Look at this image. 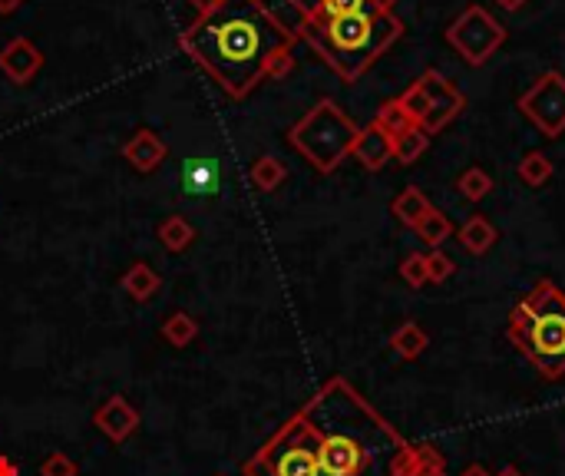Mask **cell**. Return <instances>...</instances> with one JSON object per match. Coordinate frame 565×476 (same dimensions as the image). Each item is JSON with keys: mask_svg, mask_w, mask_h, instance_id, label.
<instances>
[{"mask_svg": "<svg viewBox=\"0 0 565 476\" xmlns=\"http://www.w3.org/2000/svg\"><path fill=\"white\" fill-rule=\"evenodd\" d=\"M314 476H407L414 443L367 404L344 377L298 410Z\"/></svg>", "mask_w": 565, "mask_h": 476, "instance_id": "obj_1", "label": "cell"}, {"mask_svg": "<svg viewBox=\"0 0 565 476\" xmlns=\"http://www.w3.org/2000/svg\"><path fill=\"white\" fill-rule=\"evenodd\" d=\"M179 43L228 93L245 96L265 80L268 60L291 50L295 34L265 10L262 0H219Z\"/></svg>", "mask_w": 565, "mask_h": 476, "instance_id": "obj_2", "label": "cell"}, {"mask_svg": "<svg viewBox=\"0 0 565 476\" xmlns=\"http://www.w3.org/2000/svg\"><path fill=\"white\" fill-rule=\"evenodd\" d=\"M404 34L394 10L301 20V37L344 83H357Z\"/></svg>", "mask_w": 565, "mask_h": 476, "instance_id": "obj_3", "label": "cell"}, {"mask_svg": "<svg viewBox=\"0 0 565 476\" xmlns=\"http://www.w3.org/2000/svg\"><path fill=\"white\" fill-rule=\"evenodd\" d=\"M509 341L536 367L542 381L565 377V295L556 281L542 278L529 295L509 311Z\"/></svg>", "mask_w": 565, "mask_h": 476, "instance_id": "obj_4", "label": "cell"}, {"mask_svg": "<svg viewBox=\"0 0 565 476\" xmlns=\"http://www.w3.org/2000/svg\"><path fill=\"white\" fill-rule=\"evenodd\" d=\"M357 123L334 100H318L288 133V143L318 172H334L351 156Z\"/></svg>", "mask_w": 565, "mask_h": 476, "instance_id": "obj_5", "label": "cell"}, {"mask_svg": "<svg viewBox=\"0 0 565 476\" xmlns=\"http://www.w3.org/2000/svg\"><path fill=\"white\" fill-rule=\"evenodd\" d=\"M447 43L463 63L483 67V63H490L493 53L506 43V27L499 24L483 4H470L447 27Z\"/></svg>", "mask_w": 565, "mask_h": 476, "instance_id": "obj_6", "label": "cell"}, {"mask_svg": "<svg viewBox=\"0 0 565 476\" xmlns=\"http://www.w3.org/2000/svg\"><path fill=\"white\" fill-rule=\"evenodd\" d=\"M516 106L542 136L559 139L565 133V77L559 70H542Z\"/></svg>", "mask_w": 565, "mask_h": 476, "instance_id": "obj_7", "label": "cell"}, {"mask_svg": "<svg viewBox=\"0 0 565 476\" xmlns=\"http://www.w3.org/2000/svg\"><path fill=\"white\" fill-rule=\"evenodd\" d=\"M420 86L427 90V100H430V110L427 116L420 119V129L423 133H440V129H447L456 116L466 110V96L456 90V86L440 77L437 70H427L420 77Z\"/></svg>", "mask_w": 565, "mask_h": 476, "instance_id": "obj_8", "label": "cell"}, {"mask_svg": "<svg viewBox=\"0 0 565 476\" xmlns=\"http://www.w3.org/2000/svg\"><path fill=\"white\" fill-rule=\"evenodd\" d=\"M40 67H43V53L27 37H14L0 50V73L10 83H30L40 73Z\"/></svg>", "mask_w": 565, "mask_h": 476, "instance_id": "obj_9", "label": "cell"}, {"mask_svg": "<svg viewBox=\"0 0 565 476\" xmlns=\"http://www.w3.org/2000/svg\"><path fill=\"white\" fill-rule=\"evenodd\" d=\"M351 156L361 162L367 172H380L390 159H394V139H390L377 123H371V126H364L361 133H357Z\"/></svg>", "mask_w": 565, "mask_h": 476, "instance_id": "obj_10", "label": "cell"}, {"mask_svg": "<svg viewBox=\"0 0 565 476\" xmlns=\"http://www.w3.org/2000/svg\"><path fill=\"white\" fill-rule=\"evenodd\" d=\"M96 427H100L113 443H126L136 434L139 414H136V407L126 404V397H110L100 410H96Z\"/></svg>", "mask_w": 565, "mask_h": 476, "instance_id": "obj_11", "label": "cell"}, {"mask_svg": "<svg viewBox=\"0 0 565 476\" xmlns=\"http://www.w3.org/2000/svg\"><path fill=\"white\" fill-rule=\"evenodd\" d=\"M166 143L152 133V129H139V133L123 146V159L139 172H156L166 162Z\"/></svg>", "mask_w": 565, "mask_h": 476, "instance_id": "obj_12", "label": "cell"}, {"mask_svg": "<svg viewBox=\"0 0 565 476\" xmlns=\"http://www.w3.org/2000/svg\"><path fill=\"white\" fill-rule=\"evenodd\" d=\"M496 238H499L496 225L486 219V215H470V219L460 225V232H456V242L470 255H486L496 245Z\"/></svg>", "mask_w": 565, "mask_h": 476, "instance_id": "obj_13", "label": "cell"}, {"mask_svg": "<svg viewBox=\"0 0 565 476\" xmlns=\"http://www.w3.org/2000/svg\"><path fill=\"white\" fill-rule=\"evenodd\" d=\"M182 189L192 196H212L219 189V162L212 159H195L182 169Z\"/></svg>", "mask_w": 565, "mask_h": 476, "instance_id": "obj_14", "label": "cell"}, {"mask_svg": "<svg viewBox=\"0 0 565 476\" xmlns=\"http://www.w3.org/2000/svg\"><path fill=\"white\" fill-rule=\"evenodd\" d=\"M390 348H394L397 357H404V361H417V357L430 348V334L423 331L417 321H404L390 334Z\"/></svg>", "mask_w": 565, "mask_h": 476, "instance_id": "obj_15", "label": "cell"}, {"mask_svg": "<svg viewBox=\"0 0 565 476\" xmlns=\"http://www.w3.org/2000/svg\"><path fill=\"white\" fill-rule=\"evenodd\" d=\"M430 209H433L430 199L423 196L417 186H407L394 202H390V212H394V219H397L400 225H407V229H417V222H420Z\"/></svg>", "mask_w": 565, "mask_h": 476, "instance_id": "obj_16", "label": "cell"}, {"mask_svg": "<svg viewBox=\"0 0 565 476\" xmlns=\"http://www.w3.org/2000/svg\"><path fill=\"white\" fill-rule=\"evenodd\" d=\"M552 172H556V166H552V159L546 153H539V149H529L516 166V176L523 179V186L529 189H542L552 179Z\"/></svg>", "mask_w": 565, "mask_h": 476, "instance_id": "obj_17", "label": "cell"}, {"mask_svg": "<svg viewBox=\"0 0 565 476\" xmlns=\"http://www.w3.org/2000/svg\"><path fill=\"white\" fill-rule=\"evenodd\" d=\"M159 285H162L159 275L152 272V265H146V262H136L123 275V291L129 298H136V301H149L159 291Z\"/></svg>", "mask_w": 565, "mask_h": 476, "instance_id": "obj_18", "label": "cell"}, {"mask_svg": "<svg viewBox=\"0 0 565 476\" xmlns=\"http://www.w3.org/2000/svg\"><path fill=\"white\" fill-rule=\"evenodd\" d=\"M407 476H447V457L433 443H414Z\"/></svg>", "mask_w": 565, "mask_h": 476, "instance_id": "obj_19", "label": "cell"}, {"mask_svg": "<svg viewBox=\"0 0 565 476\" xmlns=\"http://www.w3.org/2000/svg\"><path fill=\"white\" fill-rule=\"evenodd\" d=\"M285 176H288L285 162L275 159V156L255 159V166L248 169V179H252V186H255L258 192H275L281 182H285Z\"/></svg>", "mask_w": 565, "mask_h": 476, "instance_id": "obj_20", "label": "cell"}, {"mask_svg": "<svg viewBox=\"0 0 565 476\" xmlns=\"http://www.w3.org/2000/svg\"><path fill=\"white\" fill-rule=\"evenodd\" d=\"M374 123L384 129V133L390 136V139H397V136H404L407 129H414L417 123H414V116H410L407 110H404V103L400 100H387L384 106H380L377 110V116H374Z\"/></svg>", "mask_w": 565, "mask_h": 476, "instance_id": "obj_21", "label": "cell"}, {"mask_svg": "<svg viewBox=\"0 0 565 476\" xmlns=\"http://www.w3.org/2000/svg\"><path fill=\"white\" fill-rule=\"evenodd\" d=\"M417 238L423 245H430V248H440L447 238L453 235V222L447 219V212H440V209H430L423 219L417 222Z\"/></svg>", "mask_w": 565, "mask_h": 476, "instance_id": "obj_22", "label": "cell"}, {"mask_svg": "<svg viewBox=\"0 0 565 476\" xmlns=\"http://www.w3.org/2000/svg\"><path fill=\"white\" fill-rule=\"evenodd\" d=\"M427 149H430V133H423L420 126L407 129L404 136L394 139V159L400 162V166H414Z\"/></svg>", "mask_w": 565, "mask_h": 476, "instance_id": "obj_23", "label": "cell"}, {"mask_svg": "<svg viewBox=\"0 0 565 476\" xmlns=\"http://www.w3.org/2000/svg\"><path fill=\"white\" fill-rule=\"evenodd\" d=\"M162 338H166L172 348H186L195 338H199V321L186 311H176V315H169L166 324H162Z\"/></svg>", "mask_w": 565, "mask_h": 476, "instance_id": "obj_24", "label": "cell"}, {"mask_svg": "<svg viewBox=\"0 0 565 476\" xmlns=\"http://www.w3.org/2000/svg\"><path fill=\"white\" fill-rule=\"evenodd\" d=\"M456 192H460L466 202H483L493 192L490 172L480 166H470L466 172H460V179H456Z\"/></svg>", "mask_w": 565, "mask_h": 476, "instance_id": "obj_25", "label": "cell"}, {"mask_svg": "<svg viewBox=\"0 0 565 476\" xmlns=\"http://www.w3.org/2000/svg\"><path fill=\"white\" fill-rule=\"evenodd\" d=\"M195 238V229L182 219V215H169V219H162L159 225V242L169 248V252H186Z\"/></svg>", "mask_w": 565, "mask_h": 476, "instance_id": "obj_26", "label": "cell"}, {"mask_svg": "<svg viewBox=\"0 0 565 476\" xmlns=\"http://www.w3.org/2000/svg\"><path fill=\"white\" fill-rule=\"evenodd\" d=\"M400 278H404L410 288L430 285V278H427V252H410L404 262H400Z\"/></svg>", "mask_w": 565, "mask_h": 476, "instance_id": "obj_27", "label": "cell"}, {"mask_svg": "<svg viewBox=\"0 0 565 476\" xmlns=\"http://www.w3.org/2000/svg\"><path fill=\"white\" fill-rule=\"evenodd\" d=\"M400 103H404V110L414 116V123L420 126V119L427 116V110H430V100H427V90H423L420 86V80L417 83H410L407 90H404V96H397Z\"/></svg>", "mask_w": 565, "mask_h": 476, "instance_id": "obj_28", "label": "cell"}, {"mask_svg": "<svg viewBox=\"0 0 565 476\" xmlns=\"http://www.w3.org/2000/svg\"><path fill=\"white\" fill-rule=\"evenodd\" d=\"M456 272V265H453V258L447 252H440V248H433V252H427V278L430 281H447L450 275Z\"/></svg>", "mask_w": 565, "mask_h": 476, "instance_id": "obj_29", "label": "cell"}, {"mask_svg": "<svg viewBox=\"0 0 565 476\" xmlns=\"http://www.w3.org/2000/svg\"><path fill=\"white\" fill-rule=\"evenodd\" d=\"M40 473L43 476H76V463L67 457V453H53V457L43 460Z\"/></svg>", "mask_w": 565, "mask_h": 476, "instance_id": "obj_30", "label": "cell"}, {"mask_svg": "<svg viewBox=\"0 0 565 476\" xmlns=\"http://www.w3.org/2000/svg\"><path fill=\"white\" fill-rule=\"evenodd\" d=\"M291 67H295V60H291V50H281V53H275V57L268 60L265 80H281V77H288Z\"/></svg>", "mask_w": 565, "mask_h": 476, "instance_id": "obj_31", "label": "cell"}, {"mask_svg": "<svg viewBox=\"0 0 565 476\" xmlns=\"http://www.w3.org/2000/svg\"><path fill=\"white\" fill-rule=\"evenodd\" d=\"M291 7L298 10L301 20H311L321 14V0H291Z\"/></svg>", "mask_w": 565, "mask_h": 476, "instance_id": "obj_32", "label": "cell"}, {"mask_svg": "<svg viewBox=\"0 0 565 476\" xmlns=\"http://www.w3.org/2000/svg\"><path fill=\"white\" fill-rule=\"evenodd\" d=\"M460 476H493L490 470L483 467V463H470V467H463V473Z\"/></svg>", "mask_w": 565, "mask_h": 476, "instance_id": "obj_33", "label": "cell"}, {"mask_svg": "<svg viewBox=\"0 0 565 476\" xmlns=\"http://www.w3.org/2000/svg\"><path fill=\"white\" fill-rule=\"evenodd\" d=\"M0 476H17V467L10 457H0Z\"/></svg>", "mask_w": 565, "mask_h": 476, "instance_id": "obj_34", "label": "cell"}, {"mask_svg": "<svg viewBox=\"0 0 565 476\" xmlns=\"http://www.w3.org/2000/svg\"><path fill=\"white\" fill-rule=\"evenodd\" d=\"M192 4H195V10H199V17H202V14H209V10L219 4V0H192Z\"/></svg>", "mask_w": 565, "mask_h": 476, "instance_id": "obj_35", "label": "cell"}, {"mask_svg": "<svg viewBox=\"0 0 565 476\" xmlns=\"http://www.w3.org/2000/svg\"><path fill=\"white\" fill-rule=\"evenodd\" d=\"M20 4H24V0H0V14H14Z\"/></svg>", "mask_w": 565, "mask_h": 476, "instance_id": "obj_36", "label": "cell"}, {"mask_svg": "<svg viewBox=\"0 0 565 476\" xmlns=\"http://www.w3.org/2000/svg\"><path fill=\"white\" fill-rule=\"evenodd\" d=\"M496 7H503V10H519V7H526V0H496Z\"/></svg>", "mask_w": 565, "mask_h": 476, "instance_id": "obj_37", "label": "cell"}, {"mask_svg": "<svg viewBox=\"0 0 565 476\" xmlns=\"http://www.w3.org/2000/svg\"><path fill=\"white\" fill-rule=\"evenodd\" d=\"M493 476H526L523 470H516V467H503L499 473H493Z\"/></svg>", "mask_w": 565, "mask_h": 476, "instance_id": "obj_38", "label": "cell"}]
</instances>
